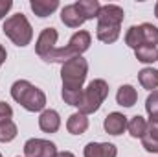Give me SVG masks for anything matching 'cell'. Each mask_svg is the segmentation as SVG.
Returning a JSON list of instances; mask_svg holds the SVG:
<instances>
[{"label":"cell","instance_id":"603a6c76","mask_svg":"<svg viewBox=\"0 0 158 157\" xmlns=\"http://www.w3.org/2000/svg\"><path fill=\"white\" fill-rule=\"evenodd\" d=\"M17 126L13 120L7 122H0V142H11L17 137Z\"/></svg>","mask_w":158,"mask_h":157},{"label":"cell","instance_id":"d6986e66","mask_svg":"<svg viewBox=\"0 0 158 157\" xmlns=\"http://www.w3.org/2000/svg\"><path fill=\"white\" fill-rule=\"evenodd\" d=\"M127 129H129L131 137H134V139H142V137L145 135L147 122H145V118H143V117L136 115V117H132L129 122H127Z\"/></svg>","mask_w":158,"mask_h":157},{"label":"cell","instance_id":"ba28073f","mask_svg":"<svg viewBox=\"0 0 158 157\" xmlns=\"http://www.w3.org/2000/svg\"><path fill=\"white\" fill-rule=\"evenodd\" d=\"M123 9L116 4H107L101 6L99 13H98V24H105V26H121L123 22Z\"/></svg>","mask_w":158,"mask_h":157},{"label":"cell","instance_id":"277c9868","mask_svg":"<svg viewBox=\"0 0 158 157\" xmlns=\"http://www.w3.org/2000/svg\"><path fill=\"white\" fill-rule=\"evenodd\" d=\"M88 74V63L81 56L74 57L61 67V78H63V89L66 91H83V83Z\"/></svg>","mask_w":158,"mask_h":157},{"label":"cell","instance_id":"52a82bcc","mask_svg":"<svg viewBox=\"0 0 158 157\" xmlns=\"http://www.w3.org/2000/svg\"><path fill=\"white\" fill-rule=\"evenodd\" d=\"M57 30L55 28H44L40 32L37 44H35V52L40 59H46L53 50H55V43H57Z\"/></svg>","mask_w":158,"mask_h":157},{"label":"cell","instance_id":"ffe728a7","mask_svg":"<svg viewBox=\"0 0 158 157\" xmlns=\"http://www.w3.org/2000/svg\"><path fill=\"white\" fill-rule=\"evenodd\" d=\"M136 59L142 63H155L158 61V48L156 46H149V44H142L134 50Z\"/></svg>","mask_w":158,"mask_h":157},{"label":"cell","instance_id":"8992f818","mask_svg":"<svg viewBox=\"0 0 158 157\" xmlns=\"http://www.w3.org/2000/svg\"><path fill=\"white\" fill-rule=\"evenodd\" d=\"M24 155L26 157H55L57 155V148L50 141L30 139L24 144Z\"/></svg>","mask_w":158,"mask_h":157},{"label":"cell","instance_id":"2e32d148","mask_svg":"<svg viewBox=\"0 0 158 157\" xmlns=\"http://www.w3.org/2000/svg\"><path fill=\"white\" fill-rule=\"evenodd\" d=\"M138 100V92L132 85H121L118 89V94H116V102H118L121 107H132Z\"/></svg>","mask_w":158,"mask_h":157},{"label":"cell","instance_id":"7402d4cb","mask_svg":"<svg viewBox=\"0 0 158 157\" xmlns=\"http://www.w3.org/2000/svg\"><path fill=\"white\" fill-rule=\"evenodd\" d=\"M125 44H127V46H131V48H134V50H136L138 46H142V44H143L140 26H131V28L127 30V34H125Z\"/></svg>","mask_w":158,"mask_h":157},{"label":"cell","instance_id":"3957f363","mask_svg":"<svg viewBox=\"0 0 158 157\" xmlns=\"http://www.w3.org/2000/svg\"><path fill=\"white\" fill-rule=\"evenodd\" d=\"M109 96V85L105 79H92L86 89H83V98L79 104V113L83 115H92L96 113L105 98Z\"/></svg>","mask_w":158,"mask_h":157},{"label":"cell","instance_id":"7c38bea8","mask_svg":"<svg viewBox=\"0 0 158 157\" xmlns=\"http://www.w3.org/2000/svg\"><path fill=\"white\" fill-rule=\"evenodd\" d=\"M39 128L44 133H55L61 128V117L53 109H44L39 117Z\"/></svg>","mask_w":158,"mask_h":157},{"label":"cell","instance_id":"f546056e","mask_svg":"<svg viewBox=\"0 0 158 157\" xmlns=\"http://www.w3.org/2000/svg\"><path fill=\"white\" fill-rule=\"evenodd\" d=\"M0 157H2V154H0Z\"/></svg>","mask_w":158,"mask_h":157},{"label":"cell","instance_id":"6da1fadb","mask_svg":"<svg viewBox=\"0 0 158 157\" xmlns=\"http://www.w3.org/2000/svg\"><path fill=\"white\" fill-rule=\"evenodd\" d=\"M11 98L17 104H20L30 113L42 111L44 105H46V94L40 91L39 87L31 85L28 79H19V81L13 83V87H11Z\"/></svg>","mask_w":158,"mask_h":157},{"label":"cell","instance_id":"83f0119b","mask_svg":"<svg viewBox=\"0 0 158 157\" xmlns=\"http://www.w3.org/2000/svg\"><path fill=\"white\" fill-rule=\"evenodd\" d=\"M55 157H76V155H74L72 152H59Z\"/></svg>","mask_w":158,"mask_h":157},{"label":"cell","instance_id":"d4e9b609","mask_svg":"<svg viewBox=\"0 0 158 157\" xmlns=\"http://www.w3.org/2000/svg\"><path fill=\"white\" fill-rule=\"evenodd\" d=\"M11 117H13L11 105L6 102H0V122H7V120H11Z\"/></svg>","mask_w":158,"mask_h":157},{"label":"cell","instance_id":"ac0fdd59","mask_svg":"<svg viewBox=\"0 0 158 157\" xmlns=\"http://www.w3.org/2000/svg\"><path fill=\"white\" fill-rule=\"evenodd\" d=\"M138 81L143 89L155 91L158 89V70L156 69H142L138 72Z\"/></svg>","mask_w":158,"mask_h":157},{"label":"cell","instance_id":"7a4b0ae2","mask_svg":"<svg viewBox=\"0 0 158 157\" xmlns=\"http://www.w3.org/2000/svg\"><path fill=\"white\" fill-rule=\"evenodd\" d=\"M90 43H92L90 34L86 30H79L77 34H74L70 37L66 46L55 48L44 61H48V63H66V61H70L74 57H79L83 52H86L88 46H90Z\"/></svg>","mask_w":158,"mask_h":157},{"label":"cell","instance_id":"5bb4252c","mask_svg":"<svg viewBox=\"0 0 158 157\" xmlns=\"http://www.w3.org/2000/svg\"><path fill=\"white\" fill-rule=\"evenodd\" d=\"M66 129L72 135H83L88 129V118H86V115H83L79 111L74 113V115H70L68 120H66Z\"/></svg>","mask_w":158,"mask_h":157},{"label":"cell","instance_id":"cb8c5ba5","mask_svg":"<svg viewBox=\"0 0 158 157\" xmlns=\"http://www.w3.org/2000/svg\"><path fill=\"white\" fill-rule=\"evenodd\" d=\"M145 111L149 118H158V91H153L145 100Z\"/></svg>","mask_w":158,"mask_h":157},{"label":"cell","instance_id":"4fadbf2b","mask_svg":"<svg viewBox=\"0 0 158 157\" xmlns=\"http://www.w3.org/2000/svg\"><path fill=\"white\" fill-rule=\"evenodd\" d=\"M61 20H63V24L68 26V28H79V26L85 22V17L81 15V11L76 7V4H70V6H64V7H63V11H61Z\"/></svg>","mask_w":158,"mask_h":157},{"label":"cell","instance_id":"484cf974","mask_svg":"<svg viewBox=\"0 0 158 157\" xmlns=\"http://www.w3.org/2000/svg\"><path fill=\"white\" fill-rule=\"evenodd\" d=\"M11 6H13V2H11V0H0V19H4V17H6V13L11 9Z\"/></svg>","mask_w":158,"mask_h":157},{"label":"cell","instance_id":"30bf717a","mask_svg":"<svg viewBox=\"0 0 158 157\" xmlns=\"http://www.w3.org/2000/svg\"><path fill=\"white\" fill-rule=\"evenodd\" d=\"M142 146L151 154H158V118H149L145 135L142 137Z\"/></svg>","mask_w":158,"mask_h":157},{"label":"cell","instance_id":"f1b7e54d","mask_svg":"<svg viewBox=\"0 0 158 157\" xmlns=\"http://www.w3.org/2000/svg\"><path fill=\"white\" fill-rule=\"evenodd\" d=\"M155 15H156V19H158V2H156V6H155Z\"/></svg>","mask_w":158,"mask_h":157},{"label":"cell","instance_id":"5b68a950","mask_svg":"<svg viewBox=\"0 0 158 157\" xmlns=\"http://www.w3.org/2000/svg\"><path fill=\"white\" fill-rule=\"evenodd\" d=\"M2 30H4V34L13 41L17 46H28L31 43V39H33L31 24L26 19V15H22V13L11 15L9 19H6Z\"/></svg>","mask_w":158,"mask_h":157},{"label":"cell","instance_id":"e0dca14e","mask_svg":"<svg viewBox=\"0 0 158 157\" xmlns=\"http://www.w3.org/2000/svg\"><path fill=\"white\" fill-rule=\"evenodd\" d=\"M76 7L81 11V15L85 17V20L88 19H98V13L101 9V4L98 0H77Z\"/></svg>","mask_w":158,"mask_h":157},{"label":"cell","instance_id":"9a60e30c","mask_svg":"<svg viewBox=\"0 0 158 157\" xmlns=\"http://www.w3.org/2000/svg\"><path fill=\"white\" fill-rule=\"evenodd\" d=\"M30 7H31V11H33L37 17L44 19V17L52 15V13L59 7V2H57V0H31V2H30Z\"/></svg>","mask_w":158,"mask_h":157},{"label":"cell","instance_id":"44dd1931","mask_svg":"<svg viewBox=\"0 0 158 157\" xmlns=\"http://www.w3.org/2000/svg\"><path fill=\"white\" fill-rule=\"evenodd\" d=\"M140 30H142V39L143 44H149V46H156L158 44V28L149 24V22H143L140 24Z\"/></svg>","mask_w":158,"mask_h":157},{"label":"cell","instance_id":"9c48e42d","mask_svg":"<svg viewBox=\"0 0 158 157\" xmlns=\"http://www.w3.org/2000/svg\"><path fill=\"white\" fill-rule=\"evenodd\" d=\"M118 148L110 142H88L85 146V157H116Z\"/></svg>","mask_w":158,"mask_h":157},{"label":"cell","instance_id":"4316f807","mask_svg":"<svg viewBox=\"0 0 158 157\" xmlns=\"http://www.w3.org/2000/svg\"><path fill=\"white\" fill-rule=\"evenodd\" d=\"M6 57H7V54H6V48L0 44V67L4 65V61H6Z\"/></svg>","mask_w":158,"mask_h":157},{"label":"cell","instance_id":"8fae6325","mask_svg":"<svg viewBox=\"0 0 158 157\" xmlns=\"http://www.w3.org/2000/svg\"><path fill=\"white\" fill-rule=\"evenodd\" d=\"M127 117L125 115H121V113H110V115H107L105 118V122H103V128H105V131L109 133V135H121L125 129H127Z\"/></svg>","mask_w":158,"mask_h":157}]
</instances>
